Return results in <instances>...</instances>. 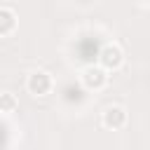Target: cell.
<instances>
[{"mask_svg":"<svg viewBox=\"0 0 150 150\" xmlns=\"http://www.w3.org/2000/svg\"><path fill=\"white\" fill-rule=\"evenodd\" d=\"M19 108V98L12 91H0V112H14Z\"/></svg>","mask_w":150,"mask_h":150,"instance_id":"6","label":"cell"},{"mask_svg":"<svg viewBox=\"0 0 150 150\" xmlns=\"http://www.w3.org/2000/svg\"><path fill=\"white\" fill-rule=\"evenodd\" d=\"M101 124L105 129H122L127 124V110L122 105H108L103 112H101Z\"/></svg>","mask_w":150,"mask_h":150,"instance_id":"4","label":"cell"},{"mask_svg":"<svg viewBox=\"0 0 150 150\" xmlns=\"http://www.w3.org/2000/svg\"><path fill=\"white\" fill-rule=\"evenodd\" d=\"M54 82H52V75L45 73V70H33L26 80V89L33 94V96H47L52 91Z\"/></svg>","mask_w":150,"mask_h":150,"instance_id":"1","label":"cell"},{"mask_svg":"<svg viewBox=\"0 0 150 150\" xmlns=\"http://www.w3.org/2000/svg\"><path fill=\"white\" fill-rule=\"evenodd\" d=\"M14 26H16L14 12H12V9H7V7H2V9H0V35L12 33V30H14Z\"/></svg>","mask_w":150,"mask_h":150,"instance_id":"5","label":"cell"},{"mask_svg":"<svg viewBox=\"0 0 150 150\" xmlns=\"http://www.w3.org/2000/svg\"><path fill=\"white\" fill-rule=\"evenodd\" d=\"M82 84L87 89H103L108 84V70H103L101 66H87L82 70Z\"/></svg>","mask_w":150,"mask_h":150,"instance_id":"3","label":"cell"},{"mask_svg":"<svg viewBox=\"0 0 150 150\" xmlns=\"http://www.w3.org/2000/svg\"><path fill=\"white\" fill-rule=\"evenodd\" d=\"M98 61H101V68L103 70H117V68H122V63H124V52H122V47L120 45H105L101 52H98Z\"/></svg>","mask_w":150,"mask_h":150,"instance_id":"2","label":"cell"}]
</instances>
